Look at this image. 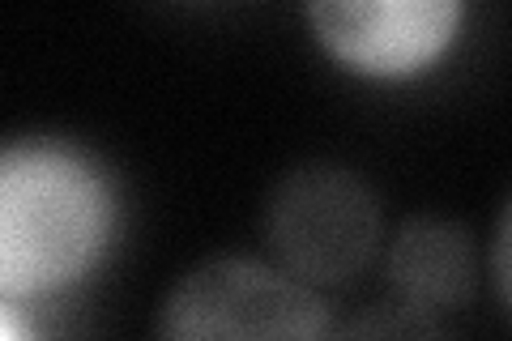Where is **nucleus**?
Masks as SVG:
<instances>
[{
	"mask_svg": "<svg viewBox=\"0 0 512 341\" xmlns=\"http://www.w3.org/2000/svg\"><path fill=\"white\" fill-rule=\"evenodd\" d=\"M111 175L73 141L18 137L0 154V303L77 290L116 239Z\"/></svg>",
	"mask_w": 512,
	"mask_h": 341,
	"instance_id": "nucleus-1",
	"label": "nucleus"
},
{
	"mask_svg": "<svg viewBox=\"0 0 512 341\" xmlns=\"http://www.w3.org/2000/svg\"><path fill=\"white\" fill-rule=\"evenodd\" d=\"M269 261L316 290L359 282L384 256L380 197L342 162H299L282 171L261 205Z\"/></svg>",
	"mask_w": 512,
	"mask_h": 341,
	"instance_id": "nucleus-2",
	"label": "nucleus"
},
{
	"mask_svg": "<svg viewBox=\"0 0 512 341\" xmlns=\"http://www.w3.org/2000/svg\"><path fill=\"white\" fill-rule=\"evenodd\" d=\"M154 333L167 341H231V337H325V290L299 282L261 256H205L175 278L154 307Z\"/></svg>",
	"mask_w": 512,
	"mask_h": 341,
	"instance_id": "nucleus-3",
	"label": "nucleus"
},
{
	"mask_svg": "<svg viewBox=\"0 0 512 341\" xmlns=\"http://www.w3.org/2000/svg\"><path fill=\"white\" fill-rule=\"evenodd\" d=\"M470 0H303L312 43L333 69L376 86L419 81L453 56Z\"/></svg>",
	"mask_w": 512,
	"mask_h": 341,
	"instance_id": "nucleus-4",
	"label": "nucleus"
},
{
	"mask_svg": "<svg viewBox=\"0 0 512 341\" xmlns=\"http://www.w3.org/2000/svg\"><path fill=\"white\" fill-rule=\"evenodd\" d=\"M384 278L393 303L414 316H444L470 307L478 290L474 235L453 218L410 214L384 239Z\"/></svg>",
	"mask_w": 512,
	"mask_h": 341,
	"instance_id": "nucleus-5",
	"label": "nucleus"
},
{
	"mask_svg": "<svg viewBox=\"0 0 512 341\" xmlns=\"http://www.w3.org/2000/svg\"><path fill=\"white\" fill-rule=\"evenodd\" d=\"M487 273H491V286L500 295V307L512 316V192L495 218V231H491V248H487Z\"/></svg>",
	"mask_w": 512,
	"mask_h": 341,
	"instance_id": "nucleus-6",
	"label": "nucleus"
}]
</instances>
